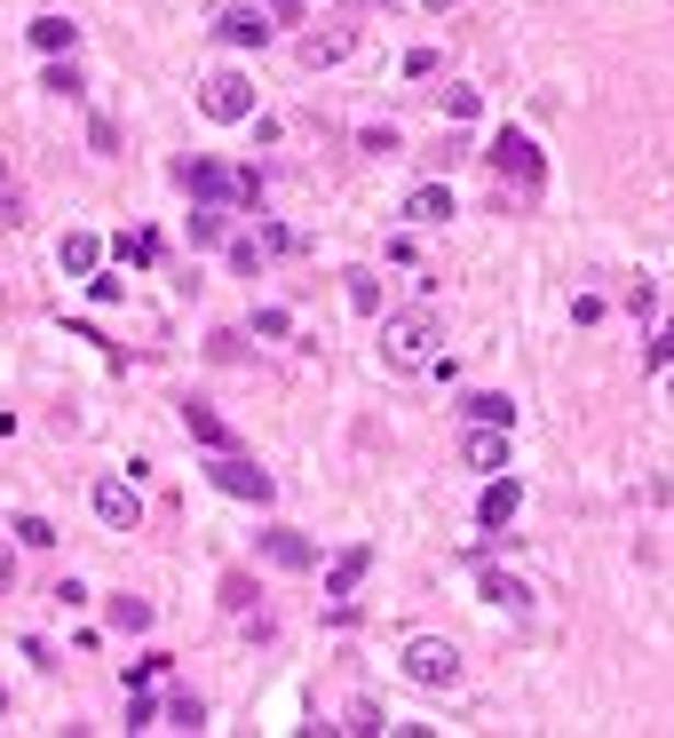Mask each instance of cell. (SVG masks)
I'll return each mask as SVG.
<instances>
[{
	"label": "cell",
	"mask_w": 674,
	"mask_h": 738,
	"mask_svg": "<svg viewBox=\"0 0 674 738\" xmlns=\"http://www.w3.org/2000/svg\"><path fill=\"white\" fill-rule=\"evenodd\" d=\"M119 262H135V271L159 262V239H151V230H119Z\"/></svg>",
	"instance_id": "cell-21"
},
{
	"label": "cell",
	"mask_w": 674,
	"mask_h": 738,
	"mask_svg": "<svg viewBox=\"0 0 674 738\" xmlns=\"http://www.w3.org/2000/svg\"><path fill=\"white\" fill-rule=\"evenodd\" d=\"M191 239H198V247L222 239V207H198V215H191Z\"/></svg>",
	"instance_id": "cell-26"
},
{
	"label": "cell",
	"mask_w": 674,
	"mask_h": 738,
	"mask_svg": "<svg viewBox=\"0 0 674 738\" xmlns=\"http://www.w3.org/2000/svg\"><path fill=\"white\" fill-rule=\"evenodd\" d=\"M429 9H436V16H445V9H460V0H429Z\"/></svg>",
	"instance_id": "cell-31"
},
{
	"label": "cell",
	"mask_w": 674,
	"mask_h": 738,
	"mask_svg": "<svg viewBox=\"0 0 674 738\" xmlns=\"http://www.w3.org/2000/svg\"><path fill=\"white\" fill-rule=\"evenodd\" d=\"M72 41H80L72 16H32V48L41 56H72Z\"/></svg>",
	"instance_id": "cell-16"
},
{
	"label": "cell",
	"mask_w": 674,
	"mask_h": 738,
	"mask_svg": "<svg viewBox=\"0 0 674 738\" xmlns=\"http://www.w3.org/2000/svg\"><path fill=\"white\" fill-rule=\"evenodd\" d=\"M477 588H484V603H509V612H524V603H532V588H524V580H509V572H484Z\"/></svg>",
	"instance_id": "cell-19"
},
{
	"label": "cell",
	"mask_w": 674,
	"mask_h": 738,
	"mask_svg": "<svg viewBox=\"0 0 674 738\" xmlns=\"http://www.w3.org/2000/svg\"><path fill=\"white\" fill-rule=\"evenodd\" d=\"M404 683L453 691V683H460V651L445 644V635H413V644H404Z\"/></svg>",
	"instance_id": "cell-3"
},
{
	"label": "cell",
	"mask_w": 674,
	"mask_h": 738,
	"mask_svg": "<svg viewBox=\"0 0 674 738\" xmlns=\"http://www.w3.org/2000/svg\"><path fill=\"white\" fill-rule=\"evenodd\" d=\"M183 429H191V438L207 445V453H239V438H230V421H222V413H207V406H183Z\"/></svg>",
	"instance_id": "cell-13"
},
{
	"label": "cell",
	"mask_w": 674,
	"mask_h": 738,
	"mask_svg": "<svg viewBox=\"0 0 674 738\" xmlns=\"http://www.w3.org/2000/svg\"><path fill=\"white\" fill-rule=\"evenodd\" d=\"M56 262H64V279H95V262H104V239H95V230H64Z\"/></svg>",
	"instance_id": "cell-11"
},
{
	"label": "cell",
	"mask_w": 674,
	"mask_h": 738,
	"mask_svg": "<svg viewBox=\"0 0 674 738\" xmlns=\"http://www.w3.org/2000/svg\"><path fill=\"white\" fill-rule=\"evenodd\" d=\"M484 159H492V175L516 183V191H539V183H548V159H539V144L516 136V127H500V136L484 144Z\"/></svg>",
	"instance_id": "cell-2"
},
{
	"label": "cell",
	"mask_w": 674,
	"mask_h": 738,
	"mask_svg": "<svg viewBox=\"0 0 674 738\" xmlns=\"http://www.w3.org/2000/svg\"><path fill=\"white\" fill-rule=\"evenodd\" d=\"M88 500H95V516H104L112 532H135V524H144V500H135V485H127V477H104Z\"/></svg>",
	"instance_id": "cell-7"
},
{
	"label": "cell",
	"mask_w": 674,
	"mask_h": 738,
	"mask_svg": "<svg viewBox=\"0 0 674 738\" xmlns=\"http://www.w3.org/2000/svg\"><path fill=\"white\" fill-rule=\"evenodd\" d=\"M207 477H215L230 500H254V509H262L270 492H278V485H270V468H254L247 453H215V468H207Z\"/></svg>",
	"instance_id": "cell-6"
},
{
	"label": "cell",
	"mask_w": 674,
	"mask_h": 738,
	"mask_svg": "<svg viewBox=\"0 0 674 738\" xmlns=\"http://www.w3.org/2000/svg\"><path fill=\"white\" fill-rule=\"evenodd\" d=\"M436 342H445V326L429 310L381 318V365H397V374H436Z\"/></svg>",
	"instance_id": "cell-1"
},
{
	"label": "cell",
	"mask_w": 674,
	"mask_h": 738,
	"mask_svg": "<svg viewBox=\"0 0 674 738\" xmlns=\"http://www.w3.org/2000/svg\"><path fill=\"white\" fill-rule=\"evenodd\" d=\"M16 541L24 548H56V524L48 516H16Z\"/></svg>",
	"instance_id": "cell-22"
},
{
	"label": "cell",
	"mask_w": 674,
	"mask_h": 738,
	"mask_svg": "<svg viewBox=\"0 0 674 738\" xmlns=\"http://www.w3.org/2000/svg\"><path fill=\"white\" fill-rule=\"evenodd\" d=\"M9 580H16V556H9V548H0V588H9Z\"/></svg>",
	"instance_id": "cell-30"
},
{
	"label": "cell",
	"mask_w": 674,
	"mask_h": 738,
	"mask_svg": "<svg viewBox=\"0 0 674 738\" xmlns=\"http://www.w3.org/2000/svg\"><path fill=\"white\" fill-rule=\"evenodd\" d=\"M175 175H183L198 198H207V207H230V198H262V183H254V175H230V167H215V159H183Z\"/></svg>",
	"instance_id": "cell-4"
},
{
	"label": "cell",
	"mask_w": 674,
	"mask_h": 738,
	"mask_svg": "<svg viewBox=\"0 0 674 738\" xmlns=\"http://www.w3.org/2000/svg\"><path fill=\"white\" fill-rule=\"evenodd\" d=\"M254 548L278 564V572H310V564H318V548L301 541V532H254Z\"/></svg>",
	"instance_id": "cell-10"
},
{
	"label": "cell",
	"mask_w": 674,
	"mask_h": 738,
	"mask_svg": "<svg viewBox=\"0 0 674 738\" xmlns=\"http://www.w3.org/2000/svg\"><path fill=\"white\" fill-rule=\"evenodd\" d=\"M112 627H119V635H144V627H151V603H144V595H112Z\"/></svg>",
	"instance_id": "cell-20"
},
{
	"label": "cell",
	"mask_w": 674,
	"mask_h": 738,
	"mask_svg": "<svg viewBox=\"0 0 674 738\" xmlns=\"http://www.w3.org/2000/svg\"><path fill=\"white\" fill-rule=\"evenodd\" d=\"M350 48H357V32H350V24H325V32H301V48H294V56L310 64V72H325V64H342Z\"/></svg>",
	"instance_id": "cell-9"
},
{
	"label": "cell",
	"mask_w": 674,
	"mask_h": 738,
	"mask_svg": "<svg viewBox=\"0 0 674 738\" xmlns=\"http://www.w3.org/2000/svg\"><path fill=\"white\" fill-rule=\"evenodd\" d=\"M666 397H674V365H666Z\"/></svg>",
	"instance_id": "cell-32"
},
{
	"label": "cell",
	"mask_w": 674,
	"mask_h": 738,
	"mask_svg": "<svg viewBox=\"0 0 674 738\" xmlns=\"http://www.w3.org/2000/svg\"><path fill=\"white\" fill-rule=\"evenodd\" d=\"M516 509H524V485H516V477H492L484 500H477V516H484V524H516Z\"/></svg>",
	"instance_id": "cell-14"
},
{
	"label": "cell",
	"mask_w": 674,
	"mask_h": 738,
	"mask_svg": "<svg viewBox=\"0 0 674 738\" xmlns=\"http://www.w3.org/2000/svg\"><path fill=\"white\" fill-rule=\"evenodd\" d=\"M198 112L222 120V127L254 120V80H247V72H207V88H198Z\"/></svg>",
	"instance_id": "cell-5"
},
{
	"label": "cell",
	"mask_w": 674,
	"mask_h": 738,
	"mask_svg": "<svg viewBox=\"0 0 674 738\" xmlns=\"http://www.w3.org/2000/svg\"><path fill=\"white\" fill-rule=\"evenodd\" d=\"M262 9H270V16H301V0H262Z\"/></svg>",
	"instance_id": "cell-29"
},
{
	"label": "cell",
	"mask_w": 674,
	"mask_h": 738,
	"mask_svg": "<svg viewBox=\"0 0 674 738\" xmlns=\"http://www.w3.org/2000/svg\"><path fill=\"white\" fill-rule=\"evenodd\" d=\"M167 723H175V730H198V723H207V707H198V699L183 691V699H175V707H167Z\"/></svg>",
	"instance_id": "cell-25"
},
{
	"label": "cell",
	"mask_w": 674,
	"mask_h": 738,
	"mask_svg": "<svg viewBox=\"0 0 674 738\" xmlns=\"http://www.w3.org/2000/svg\"><path fill=\"white\" fill-rule=\"evenodd\" d=\"M342 730H389V715H381V707H365V699H357V707H350V723H342Z\"/></svg>",
	"instance_id": "cell-27"
},
{
	"label": "cell",
	"mask_w": 674,
	"mask_h": 738,
	"mask_svg": "<svg viewBox=\"0 0 674 738\" xmlns=\"http://www.w3.org/2000/svg\"><path fill=\"white\" fill-rule=\"evenodd\" d=\"M460 413H468V421H484V429H516V406H509L500 389H477V397H468Z\"/></svg>",
	"instance_id": "cell-18"
},
{
	"label": "cell",
	"mask_w": 674,
	"mask_h": 738,
	"mask_svg": "<svg viewBox=\"0 0 674 738\" xmlns=\"http://www.w3.org/2000/svg\"><path fill=\"white\" fill-rule=\"evenodd\" d=\"M215 32H222L230 48H262V41H270V24H262V9H222V16H215Z\"/></svg>",
	"instance_id": "cell-15"
},
{
	"label": "cell",
	"mask_w": 674,
	"mask_h": 738,
	"mask_svg": "<svg viewBox=\"0 0 674 738\" xmlns=\"http://www.w3.org/2000/svg\"><path fill=\"white\" fill-rule=\"evenodd\" d=\"M41 88H56V95H80V72H72V56H56V64H48V80H41Z\"/></svg>",
	"instance_id": "cell-24"
},
{
	"label": "cell",
	"mask_w": 674,
	"mask_h": 738,
	"mask_svg": "<svg viewBox=\"0 0 674 738\" xmlns=\"http://www.w3.org/2000/svg\"><path fill=\"white\" fill-rule=\"evenodd\" d=\"M453 215V191L445 183H421L413 198H404V223H445Z\"/></svg>",
	"instance_id": "cell-17"
},
{
	"label": "cell",
	"mask_w": 674,
	"mask_h": 738,
	"mask_svg": "<svg viewBox=\"0 0 674 738\" xmlns=\"http://www.w3.org/2000/svg\"><path fill=\"white\" fill-rule=\"evenodd\" d=\"M0 715H9V699H0Z\"/></svg>",
	"instance_id": "cell-33"
},
{
	"label": "cell",
	"mask_w": 674,
	"mask_h": 738,
	"mask_svg": "<svg viewBox=\"0 0 674 738\" xmlns=\"http://www.w3.org/2000/svg\"><path fill=\"white\" fill-rule=\"evenodd\" d=\"M365 572H374V548L357 541V548H342V556L325 564V595H357V580H365Z\"/></svg>",
	"instance_id": "cell-12"
},
{
	"label": "cell",
	"mask_w": 674,
	"mask_h": 738,
	"mask_svg": "<svg viewBox=\"0 0 674 738\" xmlns=\"http://www.w3.org/2000/svg\"><path fill=\"white\" fill-rule=\"evenodd\" d=\"M651 365H659V374H666V365H674V318L659 326V342H651Z\"/></svg>",
	"instance_id": "cell-28"
},
{
	"label": "cell",
	"mask_w": 674,
	"mask_h": 738,
	"mask_svg": "<svg viewBox=\"0 0 674 738\" xmlns=\"http://www.w3.org/2000/svg\"><path fill=\"white\" fill-rule=\"evenodd\" d=\"M460 461L477 468V477H500V468H509V429H484V421H468V438H460Z\"/></svg>",
	"instance_id": "cell-8"
},
{
	"label": "cell",
	"mask_w": 674,
	"mask_h": 738,
	"mask_svg": "<svg viewBox=\"0 0 674 738\" xmlns=\"http://www.w3.org/2000/svg\"><path fill=\"white\" fill-rule=\"evenodd\" d=\"M445 112H453V120H477L484 95H477V88H445Z\"/></svg>",
	"instance_id": "cell-23"
}]
</instances>
